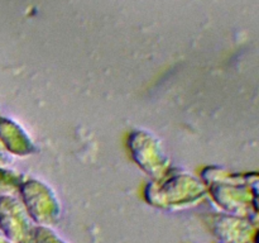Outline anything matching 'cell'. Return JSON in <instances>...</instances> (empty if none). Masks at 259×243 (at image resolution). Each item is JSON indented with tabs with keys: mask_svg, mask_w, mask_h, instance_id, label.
I'll return each instance as SVG.
<instances>
[]
</instances>
